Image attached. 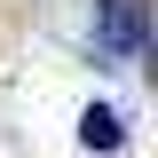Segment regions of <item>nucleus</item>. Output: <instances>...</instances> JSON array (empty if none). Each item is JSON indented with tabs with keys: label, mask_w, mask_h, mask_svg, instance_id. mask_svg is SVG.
Listing matches in <instances>:
<instances>
[{
	"label": "nucleus",
	"mask_w": 158,
	"mask_h": 158,
	"mask_svg": "<svg viewBox=\"0 0 158 158\" xmlns=\"http://www.w3.org/2000/svg\"><path fill=\"white\" fill-rule=\"evenodd\" d=\"M95 48L103 56H142L150 48V8L142 0H95Z\"/></svg>",
	"instance_id": "f257e3e1"
},
{
	"label": "nucleus",
	"mask_w": 158,
	"mask_h": 158,
	"mask_svg": "<svg viewBox=\"0 0 158 158\" xmlns=\"http://www.w3.org/2000/svg\"><path fill=\"white\" fill-rule=\"evenodd\" d=\"M118 135H127V127H118V111H103V103H87V118H79V142L111 158V150H118Z\"/></svg>",
	"instance_id": "f03ea898"
}]
</instances>
